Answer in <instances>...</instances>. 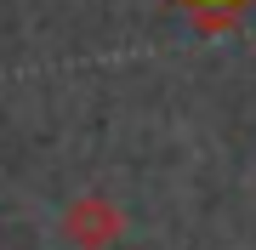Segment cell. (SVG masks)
Instances as JSON below:
<instances>
[{
  "instance_id": "obj_1",
  "label": "cell",
  "mask_w": 256,
  "mask_h": 250,
  "mask_svg": "<svg viewBox=\"0 0 256 250\" xmlns=\"http://www.w3.org/2000/svg\"><path fill=\"white\" fill-rule=\"evenodd\" d=\"M57 233L74 250H114L126 239V211L108 194H74L63 205V216H57Z\"/></svg>"
},
{
  "instance_id": "obj_2",
  "label": "cell",
  "mask_w": 256,
  "mask_h": 250,
  "mask_svg": "<svg viewBox=\"0 0 256 250\" xmlns=\"http://www.w3.org/2000/svg\"><path fill=\"white\" fill-rule=\"evenodd\" d=\"M176 6L194 17V28H200V34H228L250 0H176Z\"/></svg>"
}]
</instances>
